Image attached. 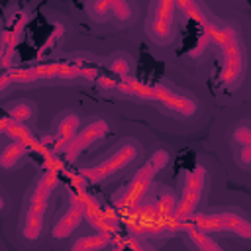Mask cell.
Returning <instances> with one entry per match:
<instances>
[{"mask_svg": "<svg viewBox=\"0 0 251 251\" xmlns=\"http://www.w3.org/2000/svg\"><path fill=\"white\" fill-rule=\"evenodd\" d=\"M204 182H206V171L202 167H194L192 171L186 173L182 196L178 200V206H176L173 222L182 226V224H186V220H190L194 216V210H196V206L200 202V196H202Z\"/></svg>", "mask_w": 251, "mask_h": 251, "instance_id": "277c9868", "label": "cell"}, {"mask_svg": "<svg viewBox=\"0 0 251 251\" xmlns=\"http://www.w3.org/2000/svg\"><path fill=\"white\" fill-rule=\"evenodd\" d=\"M8 114H10V118H12L14 122L22 124V122H25V120L31 118L33 110H31L29 104H25V102H18V104H12V106L8 108Z\"/></svg>", "mask_w": 251, "mask_h": 251, "instance_id": "2e32d148", "label": "cell"}, {"mask_svg": "<svg viewBox=\"0 0 251 251\" xmlns=\"http://www.w3.org/2000/svg\"><path fill=\"white\" fill-rule=\"evenodd\" d=\"M118 88H120L122 92H126V94H129V96H135V98H141V100H153V102H155V90H153V86L141 84V82H137V80H133V78L122 80V82L118 84Z\"/></svg>", "mask_w": 251, "mask_h": 251, "instance_id": "4fadbf2b", "label": "cell"}, {"mask_svg": "<svg viewBox=\"0 0 251 251\" xmlns=\"http://www.w3.org/2000/svg\"><path fill=\"white\" fill-rule=\"evenodd\" d=\"M153 90H155V102H161L169 110H173L176 114H182V116H192L194 114L196 104H194L192 98L176 94V92H173V90H169V88H165L161 84L153 86Z\"/></svg>", "mask_w": 251, "mask_h": 251, "instance_id": "30bf717a", "label": "cell"}, {"mask_svg": "<svg viewBox=\"0 0 251 251\" xmlns=\"http://www.w3.org/2000/svg\"><path fill=\"white\" fill-rule=\"evenodd\" d=\"M112 251H124V249H122V247H114Z\"/></svg>", "mask_w": 251, "mask_h": 251, "instance_id": "d4e9b609", "label": "cell"}, {"mask_svg": "<svg viewBox=\"0 0 251 251\" xmlns=\"http://www.w3.org/2000/svg\"><path fill=\"white\" fill-rule=\"evenodd\" d=\"M57 184V173L55 171H45L41 175V178L37 180L31 198H29V206L25 212V222H24V235L25 239H37L41 233V226H43V216L47 210V202L49 196L53 192Z\"/></svg>", "mask_w": 251, "mask_h": 251, "instance_id": "7a4b0ae2", "label": "cell"}, {"mask_svg": "<svg viewBox=\"0 0 251 251\" xmlns=\"http://www.w3.org/2000/svg\"><path fill=\"white\" fill-rule=\"evenodd\" d=\"M139 151H141V149H139L137 143L127 141V143H124L116 153H112L106 161H102L100 165H96V167H92V169H82L80 175H82L84 178H88L90 182H100V180H104V178L116 175V173L122 171L124 167H127V165L139 155Z\"/></svg>", "mask_w": 251, "mask_h": 251, "instance_id": "5b68a950", "label": "cell"}, {"mask_svg": "<svg viewBox=\"0 0 251 251\" xmlns=\"http://www.w3.org/2000/svg\"><path fill=\"white\" fill-rule=\"evenodd\" d=\"M110 12L120 22H126V20L131 18V6H129V2H124V0H112L110 2Z\"/></svg>", "mask_w": 251, "mask_h": 251, "instance_id": "e0dca14e", "label": "cell"}, {"mask_svg": "<svg viewBox=\"0 0 251 251\" xmlns=\"http://www.w3.org/2000/svg\"><path fill=\"white\" fill-rule=\"evenodd\" d=\"M233 141H237V143H241L243 147H249L251 145V127H237L235 131H233Z\"/></svg>", "mask_w": 251, "mask_h": 251, "instance_id": "7402d4cb", "label": "cell"}, {"mask_svg": "<svg viewBox=\"0 0 251 251\" xmlns=\"http://www.w3.org/2000/svg\"><path fill=\"white\" fill-rule=\"evenodd\" d=\"M108 243H110V235H106V233L82 235L73 243L71 251H98V249H104Z\"/></svg>", "mask_w": 251, "mask_h": 251, "instance_id": "5bb4252c", "label": "cell"}, {"mask_svg": "<svg viewBox=\"0 0 251 251\" xmlns=\"http://www.w3.org/2000/svg\"><path fill=\"white\" fill-rule=\"evenodd\" d=\"M182 227H184V231L188 233V237L196 243V247L200 249V251H224L206 231H202V229H198L196 226H192V224H182Z\"/></svg>", "mask_w": 251, "mask_h": 251, "instance_id": "7c38bea8", "label": "cell"}, {"mask_svg": "<svg viewBox=\"0 0 251 251\" xmlns=\"http://www.w3.org/2000/svg\"><path fill=\"white\" fill-rule=\"evenodd\" d=\"M112 71H114L122 80H126L127 75H129V63H127L126 59H114V61H112Z\"/></svg>", "mask_w": 251, "mask_h": 251, "instance_id": "44dd1931", "label": "cell"}, {"mask_svg": "<svg viewBox=\"0 0 251 251\" xmlns=\"http://www.w3.org/2000/svg\"><path fill=\"white\" fill-rule=\"evenodd\" d=\"M176 6L184 12V16H186V18H192V20H196V22H200V24H204V25H206V20L202 18V10H200V6H198V4H194V2H178Z\"/></svg>", "mask_w": 251, "mask_h": 251, "instance_id": "ffe728a7", "label": "cell"}, {"mask_svg": "<svg viewBox=\"0 0 251 251\" xmlns=\"http://www.w3.org/2000/svg\"><path fill=\"white\" fill-rule=\"evenodd\" d=\"M175 10H176V4L175 2H167V0H161L153 6V16H151V22H149V35L159 41V43H165L171 39L173 35V22H175Z\"/></svg>", "mask_w": 251, "mask_h": 251, "instance_id": "52a82bcc", "label": "cell"}, {"mask_svg": "<svg viewBox=\"0 0 251 251\" xmlns=\"http://www.w3.org/2000/svg\"><path fill=\"white\" fill-rule=\"evenodd\" d=\"M157 171H159V169H157L155 163L149 159V161L135 173V176L131 178V182L124 188V192H122L120 196H116V204H118L120 208H131V206H135V204L143 198V194L147 192V188H149V184L153 182V176H155Z\"/></svg>", "mask_w": 251, "mask_h": 251, "instance_id": "8992f818", "label": "cell"}, {"mask_svg": "<svg viewBox=\"0 0 251 251\" xmlns=\"http://www.w3.org/2000/svg\"><path fill=\"white\" fill-rule=\"evenodd\" d=\"M176 206H178V202H176V198H175L171 192H165V194L159 196V210H161L163 216H167V218H175Z\"/></svg>", "mask_w": 251, "mask_h": 251, "instance_id": "ac0fdd59", "label": "cell"}, {"mask_svg": "<svg viewBox=\"0 0 251 251\" xmlns=\"http://www.w3.org/2000/svg\"><path fill=\"white\" fill-rule=\"evenodd\" d=\"M25 149H27V143H24V141H12V143L6 145V149L2 151L0 165H2L4 169H10L12 165H16V163L24 157Z\"/></svg>", "mask_w": 251, "mask_h": 251, "instance_id": "9a60e30c", "label": "cell"}, {"mask_svg": "<svg viewBox=\"0 0 251 251\" xmlns=\"http://www.w3.org/2000/svg\"><path fill=\"white\" fill-rule=\"evenodd\" d=\"M78 116L75 114H67L59 126H57V133H55V139H53V149L59 153V151H65L67 145L76 137V131H78Z\"/></svg>", "mask_w": 251, "mask_h": 251, "instance_id": "8fae6325", "label": "cell"}, {"mask_svg": "<svg viewBox=\"0 0 251 251\" xmlns=\"http://www.w3.org/2000/svg\"><path fill=\"white\" fill-rule=\"evenodd\" d=\"M206 39L218 43L224 53V71H222V82L224 84H233L241 76L243 69V55L239 47V39L233 27L229 25H214L206 24L204 25Z\"/></svg>", "mask_w": 251, "mask_h": 251, "instance_id": "6da1fadb", "label": "cell"}, {"mask_svg": "<svg viewBox=\"0 0 251 251\" xmlns=\"http://www.w3.org/2000/svg\"><path fill=\"white\" fill-rule=\"evenodd\" d=\"M84 216H86V202L82 198H78L76 194H73L69 210L63 214V218L53 227V237L63 239V237L71 235L75 231V227L80 224V220H84Z\"/></svg>", "mask_w": 251, "mask_h": 251, "instance_id": "9c48e42d", "label": "cell"}, {"mask_svg": "<svg viewBox=\"0 0 251 251\" xmlns=\"http://www.w3.org/2000/svg\"><path fill=\"white\" fill-rule=\"evenodd\" d=\"M239 157H241V163H243V165H249V163H251V145H249V147H243Z\"/></svg>", "mask_w": 251, "mask_h": 251, "instance_id": "cb8c5ba5", "label": "cell"}, {"mask_svg": "<svg viewBox=\"0 0 251 251\" xmlns=\"http://www.w3.org/2000/svg\"><path fill=\"white\" fill-rule=\"evenodd\" d=\"M86 10L94 20L102 22L110 16V2H92V4L86 6Z\"/></svg>", "mask_w": 251, "mask_h": 251, "instance_id": "d6986e66", "label": "cell"}, {"mask_svg": "<svg viewBox=\"0 0 251 251\" xmlns=\"http://www.w3.org/2000/svg\"><path fill=\"white\" fill-rule=\"evenodd\" d=\"M151 161L155 163L157 169H163V167L167 165V161H169V153H167V151H155V153L151 155Z\"/></svg>", "mask_w": 251, "mask_h": 251, "instance_id": "603a6c76", "label": "cell"}, {"mask_svg": "<svg viewBox=\"0 0 251 251\" xmlns=\"http://www.w3.org/2000/svg\"><path fill=\"white\" fill-rule=\"evenodd\" d=\"M106 131H108V124H106L104 120H94V122H90V124H88L80 133H76V137L67 145V149L63 151V153H65V159H67V161H75L90 143H94L96 139L104 137Z\"/></svg>", "mask_w": 251, "mask_h": 251, "instance_id": "ba28073f", "label": "cell"}, {"mask_svg": "<svg viewBox=\"0 0 251 251\" xmlns=\"http://www.w3.org/2000/svg\"><path fill=\"white\" fill-rule=\"evenodd\" d=\"M188 224L196 226L198 229L210 233V231H231L235 235H241L245 239H251V222L241 218L233 212H222V214H194Z\"/></svg>", "mask_w": 251, "mask_h": 251, "instance_id": "3957f363", "label": "cell"}]
</instances>
